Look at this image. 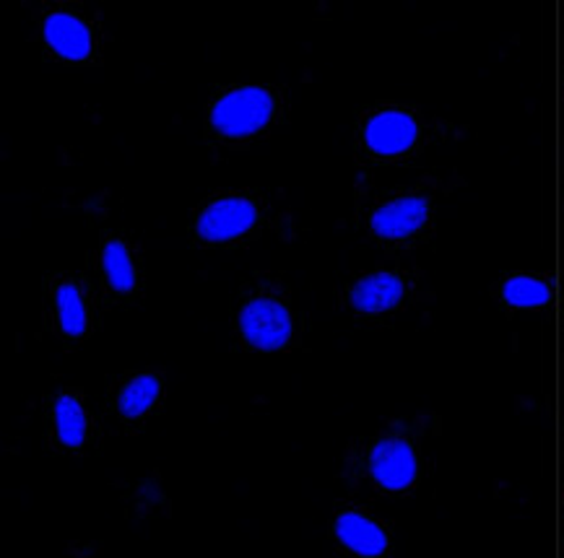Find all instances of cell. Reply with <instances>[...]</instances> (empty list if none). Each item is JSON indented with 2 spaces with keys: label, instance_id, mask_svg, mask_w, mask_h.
Segmentation results:
<instances>
[{
  "label": "cell",
  "instance_id": "cell-1",
  "mask_svg": "<svg viewBox=\"0 0 564 558\" xmlns=\"http://www.w3.org/2000/svg\"><path fill=\"white\" fill-rule=\"evenodd\" d=\"M273 118V97L263 86H240L216 99L212 128L227 138H248L263 130Z\"/></svg>",
  "mask_w": 564,
  "mask_h": 558
},
{
  "label": "cell",
  "instance_id": "cell-11",
  "mask_svg": "<svg viewBox=\"0 0 564 558\" xmlns=\"http://www.w3.org/2000/svg\"><path fill=\"white\" fill-rule=\"evenodd\" d=\"M159 395H162V380H159V376L154 374L133 376V380H130L118 395L120 416L128 418V422H135V418L147 416V413L154 408Z\"/></svg>",
  "mask_w": 564,
  "mask_h": 558
},
{
  "label": "cell",
  "instance_id": "cell-6",
  "mask_svg": "<svg viewBox=\"0 0 564 558\" xmlns=\"http://www.w3.org/2000/svg\"><path fill=\"white\" fill-rule=\"evenodd\" d=\"M430 219V200L424 195H403L382 203L370 216V229L380 239H409Z\"/></svg>",
  "mask_w": 564,
  "mask_h": 558
},
{
  "label": "cell",
  "instance_id": "cell-13",
  "mask_svg": "<svg viewBox=\"0 0 564 558\" xmlns=\"http://www.w3.org/2000/svg\"><path fill=\"white\" fill-rule=\"evenodd\" d=\"M102 271L107 284L118 294H130L135 288V265L128 244L122 239H110L102 250Z\"/></svg>",
  "mask_w": 564,
  "mask_h": 558
},
{
  "label": "cell",
  "instance_id": "cell-9",
  "mask_svg": "<svg viewBox=\"0 0 564 558\" xmlns=\"http://www.w3.org/2000/svg\"><path fill=\"white\" fill-rule=\"evenodd\" d=\"M338 543L361 558H378L388 550V535L378 522L359 512H341L334 522Z\"/></svg>",
  "mask_w": 564,
  "mask_h": 558
},
{
  "label": "cell",
  "instance_id": "cell-2",
  "mask_svg": "<svg viewBox=\"0 0 564 558\" xmlns=\"http://www.w3.org/2000/svg\"><path fill=\"white\" fill-rule=\"evenodd\" d=\"M240 330L252 348L263 353L281 351L292 340V315L284 304L269 296L250 299L240 311Z\"/></svg>",
  "mask_w": 564,
  "mask_h": 558
},
{
  "label": "cell",
  "instance_id": "cell-12",
  "mask_svg": "<svg viewBox=\"0 0 564 558\" xmlns=\"http://www.w3.org/2000/svg\"><path fill=\"white\" fill-rule=\"evenodd\" d=\"M55 311L63 336L76 340L84 336L86 328H89V315H86L82 288L76 284H61L55 288Z\"/></svg>",
  "mask_w": 564,
  "mask_h": 558
},
{
  "label": "cell",
  "instance_id": "cell-4",
  "mask_svg": "<svg viewBox=\"0 0 564 558\" xmlns=\"http://www.w3.org/2000/svg\"><path fill=\"white\" fill-rule=\"evenodd\" d=\"M419 462L414 447L401 437H386L370 452L372 481L386 491H406L416 481Z\"/></svg>",
  "mask_w": 564,
  "mask_h": 558
},
{
  "label": "cell",
  "instance_id": "cell-7",
  "mask_svg": "<svg viewBox=\"0 0 564 558\" xmlns=\"http://www.w3.org/2000/svg\"><path fill=\"white\" fill-rule=\"evenodd\" d=\"M42 37L57 57L70 63H82L91 55V32L74 13L55 11L42 24Z\"/></svg>",
  "mask_w": 564,
  "mask_h": 558
},
{
  "label": "cell",
  "instance_id": "cell-5",
  "mask_svg": "<svg viewBox=\"0 0 564 558\" xmlns=\"http://www.w3.org/2000/svg\"><path fill=\"white\" fill-rule=\"evenodd\" d=\"M419 138V125L409 112L382 110L372 114L365 125V143L378 156L406 154Z\"/></svg>",
  "mask_w": 564,
  "mask_h": 558
},
{
  "label": "cell",
  "instance_id": "cell-10",
  "mask_svg": "<svg viewBox=\"0 0 564 558\" xmlns=\"http://www.w3.org/2000/svg\"><path fill=\"white\" fill-rule=\"evenodd\" d=\"M55 434L61 439V445L68 449L84 447L86 431H89V422H86V411L78 397L74 395H57L55 405Z\"/></svg>",
  "mask_w": 564,
  "mask_h": 558
},
{
  "label": "cell",
  "instance_id": "cell-14",
  "mask_svg": "<svg viewBox=\"0 0 564 558\" xmlns=\"http://www.w3.org/2000/svg\"><path fill=\"white\" fill-rule=\"evenodd\" d=\"M502 299L516 309L544 307L552 299V288L544 281L533 278V275H512V278L505 281Z\"/></svg>",
  "mask_w": 564,
  "mask_h": 558
},
{
  "label": "cell",
  "instance_id": "cell-8",
  "mask_svg": "<svg viewBox=\"0 0 564 558\" xmlns=\"http://www.w3.org/2000/svg\"><path fill=\"white\" fill-rule=\"evenodd\" d=\"M403 294H406V286L395 273L378 271L354 284L349 302L361 315H382V311L395 309L403 302Z\"/></svg>",
  "mask_w": 564,
  "mask_h": 558
},
{
  "label": "cell",
  "instance_id": "cell-3",
  "mask_svg": "<svg viewBox=\"0 0 564 558\" xmlns=\"http://www.w3.org/2000/svg\"><path fill=\"white\" fill-rule=\"evenodd\" d=\"M258 223V208L256 203L248 198H219L200 211L198 221H195V231H198L200 239L206 242L219 244L229 242V239H237Z\"/></svg>",
  "mask_w": 564,
  "mask_h": 558
}]
</instances>
